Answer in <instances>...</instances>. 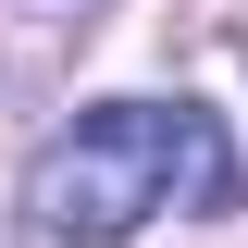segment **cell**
I'll return each mask as SVG.
<instances>
[{"instance_id": "obj_1", "label": "cell", "mask_w": 248, "mask_h": 248, "mask_svg": "<svg viewBox=\"0 0 248 248\" xmlns=\"http://www.w3.org/2000/svg\"><path fill=\"white\" fill-rule=\"evenodd\" d=\"M174 199L199 223H223L248 199L236 149H223V112H199V99H99V112L62 124L37 149V174H25V223L50 248H112L149 211H174Z\"/></svg>"}]
</instances>
